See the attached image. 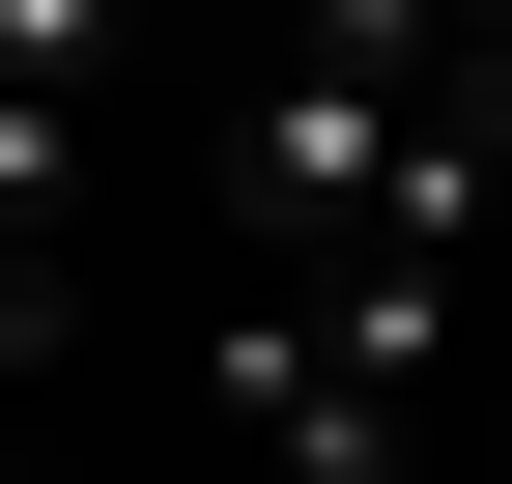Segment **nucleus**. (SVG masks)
Masks as SVG:
<instances>
[{
	"mask_svg": "<svg viewBox=\"0 0 512 484\" xmlns=\"http://www.w3.org/2000/svg\"><path fill=\"white\" fill-rule=\"evenodd\" d=\"M399 114H427V86H342V57H285V86L228 114V228H256L285 285H313V257H370V200H399Z\"/></svg>",
	"mask_w": 512,
	"mask_h": 484,
	"instance_id": "2",
	"label": "nucleus"
},
{
	"mask_svg": "<svg viewBox=\"0 0 512 484\" xmlns=\"http://www.w3.org/2000/svg\"><path fill=\"white\" fill-rule=\"evenodd\" d=\"M114 29H143V0H114Z\"/></svg>",
	"mask_w": 512,
	"mask_h": 484,
	"instance_id": "4",
	"label": "nucleus"
},
{
	"mask_svg": "<svg viewBox=\"0 0 512 484\" xmlns=\"http://www.w3.org/2000/svg\"><path fill=\"white\" fill-rule=\"evenodd\" d=\"M200 399H228V456H256V484H399V456H427V399L370 371L313 285H256V314L200 342Z\"/></svg>",
	"mask_w": 512,
	"mask_h": 484,
	"instance_id": "1",
	"label": "nucleus"
},
{
	"mask_svg": "<svg viewBox=\"0 0 512 484\" xmlns=\"http://www.w3.org/2000/svg\"><path fill=\"white\" fill-rule=\"evenodd\" d=\"M456 29H512V0H456Z\"/></svg>",
	"mask_w": 512,
	"mask_h": 484,
	"instance_id": "3",
	"label": "nucleus"
}]
</instances>
